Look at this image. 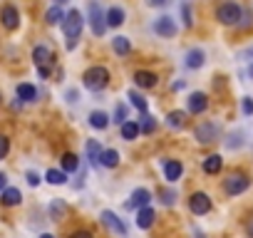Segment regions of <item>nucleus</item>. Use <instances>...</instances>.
<instances>
[{"mask_svg": "<svg viewBox=\"0 0 253 238\" xmlns=\"http://www.w3.org/2000/svg\"><path fill=\"white\" fill-rule=\"evenodd\" d=\"M167 3V0H147V5H152V8H162Z\"/></svg>", "mask_w": 253, "mask_h": 238, "instance_id": "obj_45", "label": "nucleus"}, {"mask_svg": "<svg viewBox=\"0 0 253 238\" xmlns=\"http://www.w3.org/2000/svg\"><path fill=\"white\" fill-rule=\"evenodd\" d=\"M62 20H65V13L60 10V5H52V8L45 13V23H47V25H62Z\"/></svg>", "mask_w": 253, "mask_h": 238, "instance_id": "obj_30", "label": "nucleus"}, {"mask_svg": "<svg viewBox=\"0 0 253 238\" xmlns=\"http://www.w3.org/2000/svg\"><path fill=\"white\" fill-rule=\"evenodd\" d=\"M112 47H114V52H117L119 57H124V55H129V52H132V42L126 40L124 35H117L114 42H112Z\"/></svg>", "mask_w": 253, "mask_h": 238, "instance_id": "obj_26", "label": "nucleus"}, {"mask_svg": "<svg viewBox=\"0 0 253 238\" xmlns=\"http://www.w3.org/2000/svg\"><path fill=\"white\" fill-rule=\"evenodd\" d=\"M241 107H243V114H253V97H243L241 99Z\"/></svg>", "mask_w": 253, "mask_h": 238, "instance_id": "obj_39", "label": "nucleus"}, {"mask_svg": "<svg viewBox=\"0 0 253 238\" xmlns=\"http://www.w3.org/2000/svg\"><path fill=\"white\" fill-rule=\"evenodd\" d=\"M99 164H102L104 169H114V166L119 164V152H117V149H102Z\"/></svg>", "mask_w": 253, "mask_h": 238, "instance_id": "obj_22", "label": "nucleus"}, {"mask_svg": "<svg viewBox=\"0 0 253 238\" xmlns=\"http://www.w3.org/2000/svg\"><path fill=\"white\" fill-rule=\"evenodd\" d=\"M89 127H92V129H99V132L107 129V127H109V117H107L104 112H99V109L92 112V114H89Z\"/></svg>", "mask_w": 253, "mask_h": 238, "instance_id": "obj_25", "label": "nucleus"}, {"mask_svg": "<svg viewBox=\"0 0 253 238\" xmlns=\"http://www.w3.org/2000/svg\"><path fill=\"white\" fill-rule=\"evenodd\" d=\"M82 25H84V18H82L80 10H70V13L65 15V20H62V33H65V38H67V50H72V47L77 45V40H80V35H82Z\"/></svg>", "mask_w": 253, "mask_h": 238, "instance_id": "obj_1", "label": "nucleus"}, {"mask_svg": "<svg viewBox=\"0 0 253 238\" xmlns=\"http://www.w3.org/2000/svg\"><path fill=\"white\" fill-rule=\"evenodd\" d=\"M62 171H65V174H75V171H80V157L72 154V152L62 154Z\"/></svg>", "mask_w": 253, "mask_h": 238, "instance_id": "obj_24", "label": "nucleus"}, {"mask_svg": "<svg viewBox=\"0 0 253 238\" xmlns=\"http://www.w3.org/2000/svg\"><path fill=\"white\" fill-rule=\"evenodd\" d=\"M246 233H248V238H253V218L246 223Z\"/></svg>", "mask_w": 253, "mask_h": 238, "instance_id": "obj_46", "label": "nucleus"}, {"mask_svg": "<svg viewBox=\"0 0 253 238\" xmlns=\"http://www.w3.org/2000/svg\"><path fill=\"white\" fill-rule=\"evenodd\" d=\"M45 181L52 184V186H62V184H67V174H65L62 169H50V171L45 174Z\"/></svg>", "mask_w": 253, "mask_h": 238, "instance_id": "obj_29", "label": "nucleus"}, {"mask_svg": "<svg viewBox=\"0 0 253 238\" xmlns=\"http://www.w3.org/2000/svg\"><path fill=\"white\" fill-rule=\"evenodd\" d=\"M126 97H129V102L142 112V114H147V109H149V104H147V99L139 94V92H134V89H129V94H126Z\"/></svg>", "mask_w": 253, "mask_h": 238, "instance_id": "obj_31", "label": "nucleus"}, {"mask_svg": "<svg viewBox=\"0 0 253 238\" xmlns=\"http://www.w3.org/2000/svg\"><path fill=\"white\" fill-rule=\"evenodd\" d=\"M154 221H157V211L152 208V206H147V208H142V211H137V226L139 228H152L154 226Z\"/></svg>", "mask_w": 253, "mask_h": 238, "instance_id": "obj_17", "label": "nucleus"}, {"mask_svg": "<svg viewBox=\"0 0 253 238\" xmlns=\"http://www.w3.org/2000/svg\"><path fill=\"white\" fill-rule=\"evenodd\" d=\"M114 124H124L126 122V107L124 104H117L114 107V119H112Z\"/></svg>", "mask_w": 253, "mask_h": 238, "instance_id": "obj_34", "label": "nucleus"}, {"mask_svg": "<svg viewBox=\"0 0 253 238\" xmlns=\"http://www.w3.org/2000/svg\"><path fill=\"white\" fill-rule=\"evenodd\" d=\"M159 196H162V203H164V206H174V203H176V194H174L171 189H162Z\"/></svg>", "mask_w": 253, "mask_h": 238, "instance_id": "obj_35", "label": "nucleus"}, {"mask_svg": "<svg viewBox=\"0 0 253 238\" xmlns=\"http://www.w3.org/2000/svg\"><path fill=\"white\" fill-rule=\"evenodd\" d=\"M0 201H3V206H18V203L23 201V194H20V189L8 186L3 194H0Z\"/></svg>", "mask_w": 253, "mask_h": 238, "instance_id": "obj_20", "label": "nucleus"}, {"mask_svg": "<svg viewBox=\"0 0 253 238\" xmlns=\"http://www.w3.org/2000/svg\"><path fill=\"white\" fill-rule=\"evenodd\" d=\"M84 152H87V159H89V164H92V166H97V164H99V154H102V147H99V142H97V139H89V142L84 144Z\"/></svg>", "mask_w": 253, "mask_h": 238, "instance_id": "obj_23", "label": "nucleus"}, {"mask_svg": "<svg viewBox=\"0 0 253 238\" xmlns=\"http://www.w3.org/2000/svg\"><path fill=\"white\" fill-rule=\"evenodd\" d=\"M196 238H206V236H204V233H201V231H196Z\"/></svg>", "mask_w": 253, "mask_h": 238, "instance_id": "obj_52", "label": "nucleus"}, {"mask_svg": "<svg viewBox=\"0 0 253 238\" xmlns=\"http://www.w3.org/2000/svg\"><path fill=\"white\" fill-rule=\"evenodd\" d=\"M251 23H253V10L251 8H243V13H241V28H251Z\"/></svg>", "mask_w": 253, "mask_h": 238, "instance_id": "obj_37", "label": "nucleus"}, {"mask_svg": "<svg viewBox=\"0 0 253 238\" xmlns=\"http://www.w3.org/2000/svg\"><path fill=\"white\" fill-rule=\"evenodd\" d=\"M62 3H67V0H55V5H62Z\"/></svg>", "mask_w": 253, "mask_h": 238, "instance_id": "obj_50", "label": "nucleus"}, {"mask_svg": "<svg viewBox=\"0 0 253 238\" xmlns=\"http://www.w3.org/2000/svg\"><path fill=\"white\" fill-rule=\"evenodd\" d=\"M157 82H159V77L154 72H147V70H137L134 72V84L142 87V89H154Z\"/></svg>", "mask_w": 253, "mask_h": 238, "instance_id": "obj_14", "label": "nucleus"}, {"mask_svg": "<svg viewBox=\"0 0 253 238\" xmlns=\"http://www.w3.org/2000/svg\"><path fill=\"white\" fill-rule=\"evenodd\" d=\"M65 97H67V102H77V99H80V92H77V89H67Z\"/></svg>", "mask_w": 253, "mask_h": 238, "instance_id": "obj_41", "label": "nucleus"}, {"mask_svg": "<svg viewBox=\"0 0 253 238\" xmlns=\"http://www.w3.org/2000/svg\"><path fill=\"white\" fill-rule=\"evenodd\" d=\"M181 174H184V164H181L179 159H169V161H164V179H167L169 184L179 181Z\"/></svg>", "mask_w": 253, "mask_h": 238, "instance_id": "obj_13", "label": "nucleus"}, {"mask_svg": "<svg viewBox=\"0 0 253 238\" xmlns=\"http://www.w3.org/2000/svg\"><path fill=\"white\" fill-rule=\"evenodd\" d=\"M99 218H102V223H104L109 231H114L117 236H124V233H126V226L122 223V218H119L114 211H102Z\"/></svg>", "mask_w": 253, "mask_h": 238, "instance_id": "obj_11", "label": "nucleus"}, {"mask_svg": "<svg viewBox=\"0 0 253 238\" xmlns=\"http://www.w3.org/2000/svg\"><path fill=\"white\" fill-rule=\"evenodd\" d=\"M25 179H28V184H30V186H38V184H40L38 171H28V174H25Z\"/></svg>", "mask_w": 253, "mask_h": 238, "instance_id": "obj_40", "label": "nucleus"}, {"mask_svg": "<svg viewBox=\"0 0 253 238\" xmlns=\"http://www.w3.org/2000/svg\"><path fill=\"white\" fill-rule=\"evenodd\" d=\"M248 75H251V77H253V62H251V67H248Z\"/></svg>", "mask_w": 253, "mask_h": 238, "instance_id": "obj_51", "label": "nucleus"}, {"mask_svg": "<svg viewBox=\"0 0 253 238\" xmlns=\"http://www.w3.org/2000/svg\"><path fill=\"white\" fill-rule=\"evenodd\" d=\"M139 134H142V129H139V122H134V119H126L122 124V139L124 142H134Z\"/></svg>", "mask_w": 253, "mask_h": 238, "instance_id": "obj_18", "label": "nucleus"}, {"mask_svg": "<svg viewBox=\"0 0 253 238\" xmlns=\"http://www.w3.org/2000/svg\"><path fill=\"white\" fill-rule=\"evenodd\" d=\"M204 62H206V55H204V50H199V47L189 50L186 57H184V65H186L189 70H199V67H204Z\"/></svg>", "mask_w": 253, "mask_h": 238, "instance_id": "obj_15", "label": "nucleus"}, {"mask_svg": "<svg viewBox=\"0 0 253 238\" xmlns=\"http://www.w3.org/2000/svg\"><path fill=\"white\" fill-rule=\"evenodd\" d=\"M186 104H189V114H204L209 109V97L204 92H194V94H189Z\"/></svg>", "mask_w": 253, "mask_h": 238, "instance_id": "obj_12", "label": "nucleus"}, {"mask_svg": "<svg viewBox=\"0 0 253 238\" xmlns=\"http://www.w3.org/2000/svg\"><path fill=\"white\" fill-rule=\"evenodd\" d=\"M124 10L119 8V5H112L107 13H104V20H107V28H119V25H124Z\"/></svg>", "mask_w": 253, "mask_h": 238, "instance_id": "obj_16", "label": "nucleus"}, {"mask_svg": "<svg viewBox=\"0 0 253 238\" xmlns=\"http://www.w3.org/2000/svg\"><path fill=\"white\" fill-rule=\"evenodd\" d=\"M84 87L89 89V92H102L107 84H109V70L107 67H102V65H94V67H89L87 72H84Z\"/></svg>", "mask_w": 253, "mask_h": 238, "instance_id": "obj_2", "label": "nucleus"}, {"mask_svg": "<svg viewBox=\"0 0 253 238\" xmlns=\"http://www.w3.org/2000/svg\"><path fill=\"white\" fill-rule=\"evenodd\" d=\"M248 186H251V179H248L243 171H231V174L223 179V191H226L228 196H238V194H243Z\"/></svg>", "mask_w": 253, "mask_h": 238, "instance_id": "obj_5", "label": "nucleus"}, {"mask_svg": "<svg viewBox=\"0 0 253 238\" xmlns=\"http://www.w3.org/2000/svg\"><path fill=\"white\" fill-rule=\"evenodd\" d=\"M8 152H10V139L5 134H0V159H5Z\"/></svg>", "mask_w": 253, "mask_h": 238, "instance_id": "obj_38", "label": "nucleus"}, {"mask_svg": "<svg viewBox=\"0 0 253 238\" xmlns=\"http://www.w3.org/2000/svg\"><path fill=\"white\" fill-rule=\"evenodd\" d=\"M176 30H179V28H176V23H174L171 15H162V18L154 20V33H157L159 38H174Z\"/></svg>", "mask_w": 253, "mask_h": 238, "instance_id": "obj_8", "label": "nucleus"}, {"mask_svg": "<svg viewBox=\"0 0 253 238\" xmlns=\"http://www.w3.org/2000/svg\"><path fill=\"white\" fill-rule=\"evenodd\" d=\"M221 169H223V157H221V154H211V157L204 159V171H206V174L213 176V174H218Z\"/></svg>", "mask_w": 253, "mask_h": 238, "instance_id": "obj_21", "label": "nucleus"}, {"mask_svg": "<svg viewBox=\"0 0 253 238\" xmlns=\"http://www.w3.org/2000/svg\"><path fill=\"white\" fill-rule=\"evenodd\" d=\"M194 137L199 139V144H211L218 139V127L213 122H201L196 129H194Z\"/></svg>", "mask_w": 253, "mask_h": 238, "instance_id": "obj_6", "label": "nucleus"}, {"mask_svg": "<svg viewBox=\"0 0 253 238\" xmlns=\"http://www.w3.org/2000/svg\"><path fill=\"white\" fill-rule=\"evenodd\" d=\"M72 238H94V236H92L89 231H75V233H72Z\"/></svg>", "mask_w": 253, "mask_h": 238, "instance_id": "obj_42", "label": "nucleus"}, {"mask_svg": "<svg viewBox=\"0 0 253 238\" xmlns=\"http://www.w3.org/2000/svg\"><path fill=\"white\" fill-rule=\"evenodd\" d=\"M40 238H55V236H52V233H42Z\"/></svg>", "mask_w": 253, "mask_h": 238, "instance_id": "obj_49", "label": "nucleus"}, {"mask_svg": "<svg viewBox=\"0 0 253 238\" xmlns=\"http://www.w3.org/2000/svg\"><path fill=\"white\" fill-rule=\"evenodd\" d=\"M18 99H23V102H35V99H38V89H35L33 84L23 82V84H18Z\"/></svg>", "mask_w": 253, "mask_h": 238, "instance_id": "obj_27", "label": "nucleus"}, {"mask_svg": "<svg viewBox=\"0 0 253 238\" xmlns=\"http://www.w3.org/2000/svg\"><path fill=\"white\" fill-rule=\"evenodd\" d=\"M139 129H142V134H154V129H157V122H154V117L144 114V117H142V124H139Z\"/></svg>", "mask_w": 253, "mask_h": 238, "instance_id": "obj_32", "label": "nucleus"}, {"mask_svg": "<svg viewBox=\"0 0 253 238\" xmlns=\"http://www.w3.org/2000/svg\"><path fill=\"white\" fill-rule=\"evenodd\" d=\"M5 189H8V176H5L3 171H0V194H3Z\"/></svg>", "mask_w": 253, "mask_h": 238, "instance_id": "obj_43", "label": "nucleus"}, {"mask_svg": "<svg viewBox=\"0 0 253 238\" xmlns=\"http://www.w3.org/2000/svg\"><path fill=\"white\" fill-rule=\"evenodd\" d=\"M171 89L176 92V89H184V82H171Z\"/></svg>", "mask_w": 253, "mask_h": 238, "instance_id": "obj_47", "label": "nucleus"}, {"mask_svg": "<svg viewBox=\"0 0 253 238\" xmlns=\"http://www.w3.org/2000/svg\"><path fill=\"white\" fill-rule=\"evenodd\" d=\"M243 55H246V57H253V45H251V47H248V50H246Z\"/></svg>", "mask_w": 253, "mask_h": 238, "instance_id": "obj_48", "label": "nucleus"}, {"mask_svg": "<svg viewBox=\"0 0 253 238\" xmlns=\"http://www.w3.org/2000/svg\"><path fill=\"white\" fill-rule=\"evenodd\" d=\"M149 201H152L149 189H134L132 196H129V201H126V208H137V211H142V208L149 206Z\"/></svg>", "mask_w": 253, "mask_h": 238, "instance_id": "obj_10", "label": "nucleus"}, {"mask_svg": "<svg viewBox=\"0 0 253 238\" xmlns=\"http://www.w3.org/2000/svg\"><path fill=\"white\" fill-rule=\"evenodd\" d=\"M87 20H89V28L97 38H102L107 33V20H104V13H102V5L97 3V0H92V3L87 5Z\"/></svg>", "mask_w": 253, "mask_h": 238, "instance_id": "obj_4", "label": "nucleus"}, {"mask_svg": "<svg viewBox=\"0 0 253 238\" xmlns=\"http://www.w3.org/2000/svg\"><path fill=\"white\" fill-rule=\"evenodd\" d=\"M189 208H191V213L204 216V213H209V211H211V198H209L204 191H196V194H191V196H189Z\"/></svg>", "mask_w": 253, "mask_h": 238, "instance_id": "obj_7", "label": "nucleus"}, {"mask_svg": "<svg viewBox=\"0 0 253 238\" xmlns=\"http://www.w3.org/2000/svg\"><path fill=\"white\" fill-rule=\"evenodd\" d=\"M38 72H40V77H42V79H47V77H50V75H52V72H50V67H47V65H45V67H38Z\"/></svg>", "mask_w": 253, "mask_h": 238, "instance_id": "obj_44", "label": "nucleus"}, {"mask_svg": "<svg viewBox=\"0 0 253 238\" xmlns=\"http://www.w3.org/2000/svg\"><path fill=\"white\" fill-rule=\"evenodd\" d=\"M181 20H184L186 28L194 25V20H191V5H189V3H181Z\"/></svg>", "mask_w": 253, "mask_h": 238, "instance_id": "obj_36", "label": "nucleus"}, {"mask_svg": "<svg viewBox=\"0 0 253 238\" xmlns=\"http://www.w3.org/2000/svg\"><path fill=\"white\" fill-rule=\"evenodd\" d=\"M241 13H243V8H241L238 3H233V0H226V3H221L218 10H216V20H218L221 25H238V23H241Z\"/></svg>", "mask_w": 253, "mask_h": 238, "instance_id": "obj_3", "label": "nucleus"}, {"mask_svg": "<svg viewBox=\"0 0 253 238\" xmlns=\"http://www.w3.org/2000/svg\"><path fill=\"white\" fill-rule=\"evenodd\" d=\"M167 124L171 127V129H181L184 124H186V112H169L167 114Z\"/></svg>", "mask_w": 253, "mask_h": 238, "instance_id": "obj_28", "label": "nucleus"}, {"mask_svg": "<svg viewBox=\"0 0 253 238\" xmlns=\"http://www.w3.org/2000/svg\"><path fill=\"white\" fill-rule=\"evenodd\" d=\"M33 60H35V65H38V67H45L47 62H55V57H52L50 47H45V45H38V47L33 50Z\"/></svg>", "mask_w": 253, "mask_h": 238, "instance_id": "obj_19", "label": "nucleus"}, {"mask_svg": "<svg viewBox=\"0 0 253 238\" xmlns=\"http://www.w3.org/2000/svg\"><path fill=\"white\" fill-rule=\"evenodd\" d=\"M0 23H3L5 30H15L20 25V13L15 5H3V10H0Z\"/></svg>", "mask_w": 253, "mask_h": 238, "instance_id": "obj_9", "label": "nucleus"}, {"mask_svg": "<svg viewBox=\"0 0 253 238\" xmlns=\"http://www.w3.org/2000/svg\"><path fill=\"white\" fill-rule=\"evenodd\" d=\"M67 211V206L60 201V198H55L52 203H50V213H52V218H62V213Z\"/></svg>", "mask_w": 253, "mask_h": 238, "instance_id": "obj_33", "label": "nucleus"}]
</instances>
